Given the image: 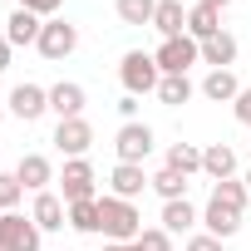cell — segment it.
<instances>
[{
  "label": "cell",
  "instance_id": "cell-1",
  "mask_svg": "<svg viewBox=\"0 0 251 251\" xmlns=\"http://www.w3.org/2000/svg\"><path fill=\"white\" fill-rule=\"evenodd\" d=\"M99 217H103V241H138L143 236V212L113 192H99Z\"/></svg>",
  "mask_w": 251,
  "mask_h": 251
},
{
  "label": "cell",
  "instance_id": "cell-2",
  "mask_svg": "<svg viewBox=\"0 0 251 251\" xmlns=\"http://www.w3.org/2000/svg\"><path fill=\"white\" fill-rule=\"evenodd\" d=\"M118 84H123V94H133V99L158 94L163 69H158L153 50H128V54H123V59H118Z\"/></svg>",
  "mask_w": 251,
  "mask_h": 251
},
{
  "label": "cell",
  "instance_id": "cell-3",
  "mask_svg": "<svg viewBox=\"0 0 251 251\" xmlns=\"http://www.w3.org/2000/svg\"><path fill=\"white\" fill-rule=\"evenodd\" d=\"M59 197H64V202H94V197H99V173H94L89 158H64Z\"/></svg>",
  "mask_w": 251,
  "mask_h": 251
},
{
  "label": "cell",
  "instance_id": "cell-4",
  "mask_svg": "<svg viewBox=\"0 0 251 251\" xmlns=\"http://www.w3.org/2000/svg\"><path fill=\"white\" fill-rule=\"evenodd\" d=\"M50 64H59V59H69L74 50H79V25H69L64 15H54V20H45V30H40V45H35Z\"/></svg>",
  "mask_w": 251,
  "mask_h": 251
},
{
  "label": "cell",
  "instance_id": "cell-5",
  "mask_svg": "<svg viewBox=\"0 0 251 251\" xmlns=\"http://www.w3.org/2000/svg\"><path fill=\"white\" fill-rule=\"evenodd\" d=\"M153 59H158L163 74H187L192 64H202V45H197L192 35H177V40H163V45L153 50Z\"/></svg>",
  "mask_w": 251,
  "mask_h": 251
},
{
  "label": "cell",
  "instance_id": "cell-6",
  "mask_svg": "<svg viewBox=\"0 0 251 251\" xmlns=\"http://www.w3.org/2000/svg\"><path fill=\"white\" fill-rule=\"evenodd\" d=\"M50 143H54L64 158H89V148H94V123H89V118H59Z\"/></svg>",
  "mask_w": 251,
  "mask_h": 251
},
{
  "label": "cell",
  "instance_id": "cell-7",
  "mask_svg": "<svg viewBox=\"0 0 251 251\" xmlns=\"http://www.w3.org/2000/svg\"><path fill=\"white\" fill-rule=\"evenodd\" d=\"M0 241H5L10 251H40V246H45V231L35 226V217L5 212V217H0Z\"/></svg>",
  "mask_w": 251,
  "mask_h": 251
},
{
  "label": "cell",
  "instance_id": "cell-8",
  "mask_svg": "<svg viewBox=\"0 0 251 251\" xmlns=\"http://www.w3.org/2000/svg\"><path fill=\"white\" fill-rule=\"evenodd\" d=\"M113 153H118V163H143L148 153H153V128L148 123H123V128L113 133Z\"/></svg>",
  "mask_w": 251,
  "mask_h": 251
},
{
  "label": "cell",
  "instance_id": "cell-9",
  "mask_svg": "<svg viewBox=\"0 0 251 251\" xmlns=\"http://www.w3.org/2000/svg\"><path fill=\"white\" fill-rule=\"evenodd\" d=\"M5 108L20 118V123H35V118H45L50 113V89H40V84H15L10 89V99H5Z\"/></svg>",
  "mask_w": 251,
  "mask_h": 251
},
{
  "label": "cell",
  "instance_id": "cell-10",
  "mask_svg": "<svg viewBox=\"0 0 251 251\" xmlns=\"http://www.w3.org/2000/svg\"><path fill=\"white\" fill-rule=\"evenodd\" d=\"M148 187H153V173H143V163H113V173H108V192L113 197L138 202Z\"/></svg>",
  "mask_w": 251,
  "mask_h": 251
},
{
  "label": "cell",
  "instance_id": "cell-11",
  "mask_svg": "<svg viewBox=\"0 0 251 251\" xmlns=\"http://www.w3.org/2000/svg\"><path fill=\"white\" fill-rule=\"evenodd\" d=\"M15 177H20L25 192H50V182H59V173H54V163H50L45 153H25V158L15 163Z\"/></svg>",
  "mask_w": 251,
  "mask_h": 251
},
{
  "label": "cell",
  "instance_id": "cell-12",
  "mask_svg": "<svg viewBox=\"0 0 251 251\" xmlns=\"http://www.w3.org/2000/svg\"><path fill=\"white\" fill-rule=\"evenodd\" d=\"M30 217H35L40 231H64V226H69V202H64L59 192H35Z\"/></svg>",
  "mask_w": 251,
  "mask_h": 251
},
{
  "label": "cell",
  "instance_id": "cell-13",
  "mask_svg": "<svg viewBox=\"0 0 251 251\" xmlns=\"http://www.w3.org/2000/svg\"><path fill=\"white\" fill-rule=\"evenodd\" d=\"M84 103H89L84 84H74V79L50 84V113H54V118H84Z\"/></svg>",
  "mask_w": 251,
  "mask_h": 251
},
{
  "label": "cell",
  "instance_id": "cell-14",
  "mask_svg": "<svg viewBox=\"0 0 251 251\" xmlns=\"http://www.w3.org/2000/svg\"><path fill=\"white\" fill-rule=\"evenodd\" d=\"M158 226H163V231H173V236H192V231H202V212H197L187 197H182V202H163Z\"/></svg>",
  "mask_w": 251,
  "mask_h": 251
},
{
  "label": "cell",
  "instance_id": "cell-15",
  "mask_svg": "<svg viewBox=\"0 0 251 251\" xmlns=\"http://www.w3.org/2000/svg\"><path fill=\"white\" fill-rule=\"evenodd\" d=\"M241 217H246V212L222 207V202H212V197H207V207H202V231H212L217 241H231V236L241 231Z\"/></svg>",
  "mask_w": 251,
  "mask_h": 251
},
{
  "label": "cell",
  "instance_id": "cell-16",
  "mask_svg": "<svg viewBox=\"0 0 251 251\" xmlns=\"http://www.w3.org/2000/svg\"><path fill=\"white\" fill-rule=\"evenodd\" d=\"M40 30H45V20H40V15H30L25 5H15L0 35H5V40H10L15 50H25V45H40Z\"/></svg>",
  "mask_w": 251,
  "mask_h": 251
},
{
  "label": "cell",
  "instance_id": "cell-17",
  "mask_svg": "<svg viewBox=\"0 0 251 251\" xmlns=\"http://www.w3.org/2000/svg\"><path fill=\"white\" fill-rule=\"evenodd\" d=\"M197 94H202V99H212V103H236L241 79H236L231 69H207V79L197 84Z\"/></svg>",
  "mask_w": 251,
  "mask_h": 251
},
{
  "label": "cell",
  "instance_id": "cell-18",
  "mask_svg": "<svg viewBox=\"0 0 251 251\" xmlns=\"http://www.w3.org/2000/svg\"><path fill=\"white\" fill-rule=\"evenodd\" d=\"M202 173H207L212 182L236 177V148H231V143H207V148H202Z\"/></svg>",
  "mask_w": 251,
  "mask_h": 251
},
{
  "label": "cell",
  "instance_id": "cell-19",
  "mask_svg": "<svg viewBox=\"0 0 251 251\" xmlns=\"http://www.w3.org/2000/svg\"><path fill=\"white\" fill-rule=\"evenodd\" d=\"M153 30H158L163 40L187 35V10H182V0H158V10H153Z\"/></svg>",
  "mask_w": 251,
  "mask_h": 251
},
{
  "label": "cell",
  "instance_id": "cell-20",
  "mask_svg": "<svg viewBox=\"0 0 251 251\" xmlns=\"http://www.w3.org/2000/svg\"><path fill=\"white\" fill-rule=\"evenodd\" d=\"M187 35L202 45V40H212V35H222V10H212V5H187Z\"/></svg>",
  "mask_w": 251,
  "mask_h": 251
},
{
  "label": "cell",
  "instance_id": "cell-21",
  "mask_svg": "<svg viewBox=\"0 0 251 251\" xmlns=\"http://www.w3.org/2000/svg\"><path fill=\"white\" fill-rule=\"evenodd\" d=\"M202 64H212V69H231L236 64V35H212V40H202Z\"/></svg>",
  "mask_w": 251,
  "mask_h": 251
},
{
  "label": "cell",
  "instance_id": "cell-22",
  "mask_svg": "<svg viewBox=\"0 0 251 251\" xmlns=\"http://www.w3.org/2000/svg\"><path fill=\"white\" fill-rule=\"evenodd\" d=\"M69 226L84 236H103V217H99V197L94 202H69Z\"/></svg>",
  "mask_w": 251,
  "mask_h": 251
},
{
  "label": "cell",
  "instance_id": "cell-23",
  "mask_svg": "<svg viewBox=\"0 0 251 251\" xmlns=\"http://www.w3.org/2000/svg\"><path fill=\"white\" fill-rule=\"evenodd\" d=\"M192 94H197V84H192L187 74H163V84H158V99H163L168 108H182Z\"/></svg>",
  "mask_w": 251,
  "mask_h": 251
},
{
  "label": "cell",
  "instance_id": "cell-24",
  "mask_svg": "<svg viewBox=\"0 0 251 251\" xmlns=\"http://www.w3.org/2000/svg\"><path fill=\"white\" fill-rule=\"evenodd\" d=\"M163 168H173V173L192 177V173H202V148H197V143H173V148H168V163H163Z\"/></svg>",
  "mask_w": 251,
  "mask_h": 251
},
{
  "label": "cell",
  "instance_id": "cell-25",
  "mask_svg": "<svg viewBox=\"0 0 251 251\" xmlns=\"http://www.w3.org/2000/svg\"><path fill=\"white\" fill-rule=\"evenodd\" d=\"M153 10H158V0H113V15L123 25H153Z\"/></svg>",
  "mask_w": 251,
  "mask_h": 251
},
{
  "label": "cell",
  "instance_id": "cell-26",
  "mask_svg": "<svg viewBox=\"0 0 251 251\" xmlns=\"http://www.w3.org/2000/svg\"><path fill=\"white\" fill-rule=\"evenodd\" d=\"M153 192H158L163 202H182V197H187V177L173 173V168H158V173H153Z\"/></svg>",
  "mask_w": 251,
  "mask_h": 251
},
{
  "label": "cell",
  "instance_id": "cell-27",
  "mask_svg": "<svg viewBox=\"0 0 251 251\" xmlns=\"http://www.w3.org/2000/svg\"><path fill=\"white\" fill-rule=\"evenodd\" d=\"M212 202H222V207H236V212H246L251 192H246V182H241V177H226V182H212Z\"/></svg>",
  "mask_w": 251,
  "mask_h": 251
},
{
  "label": "cell",
  "instance_id": "cell-28",
  "mask_svg": "<svg viewBox=\"0 0 251 251\" xmlns=\"http://www.w3.org/2000/svg\"><path fill=\"white\" fill-rule=\"evenodd\" d=\"M20 202H25L20 177L15 173H0V212H20Z\"/></svg>",
  "mask_w": 251,
  "mask_h": 251
},
{
  "label": "cell",
  "instance_id": "cell-29",
  "mask_svg": "<svg viewBox=\"0 0 251 251\" xmlns=\"http://www.w3.org/2000/svg\"><path fill=\"white\" fill-rule=\"evenodd\" d=\"M133 251H173V231H163V226H143V236L133 241Z\"/></svg>",
  "mask_w": 251,
  "mask_h": 251
},
{
  "label": "cell",
  "instance_id": "cell-30",
  "mask_svg": "<svg viewBox=\"0 0 251 251\" xmlns=\"http://www.w3.org/2000/svg\"><path fill=\"white\" fill-rule=\"evenodd\" d=\"M15 5H25V10H30V15H40V20H54L64 0H15Z\"/></svg>",
  "mask_w": 251,
  "mask_h": 251
},
{
  "label": "cell",
  "instance_id": "cell-31",
  "mask_svg": "<svg viewBox=\"0 0 251 251\" xmlns=\"http://www.w3.org/2000/svg\"><path fill=\"white\" fill-rule=\"evenodd\" d=\"M182 251H222V241H217V236H212V231H192V236H187V246H182Z\"/></svg>",
  "mask_w": 251,
  "mask_h": 251
},
{
  "label": "cell",
  "instance_id": "cell-32",
  "mask_svg": "<svg viewBox=\"0 0 251 251\" xmlns=\"http://www.w3.org/2000/svg\"><path fill=\"white\" fill-rule=\"evenodd\" d=\"M231 113H236V123H246V128H251V89H241V94H236Z\"/></svg>",
  "mask_w": 251,
  "mask_h": 251
},
{
  "label": "cell",
  "instance_id": "cell-33",
  "mask_svg": "<svg viewBox=\"0 0 251 251\" xmlns=\"http://www.w3.org/2000/svg\"><path fill=\"white\" fill-rule=\"evenodd\" d=\"M118 113H123V123H133V118H138V99L123 94V99H118Z\"/></svg>",
  "mask_w": 251,
  "mask_h": 251
},
{
  "label": "cell",
  "instance_id": "cell-34",
  "mask_svg": "<svg viewBox=\"0 0 251 251\" xmlns=\"http://www.w3.org/2000/svg\"><path fill=\"white\" fill-rule=\"evenodd\" d=\"M10 54H15V45H10L5 35H0V74H5V69H10Z\"/></svg>",
  "mask_w": 251,
  "mask_h": 251
},
{
  "label": "cell",
  "instance_id": "cell-35",
  "mask_svg": "<svg viewBox=\"0 0 251 251\" xmlns=\"http://www.w3.org/2000/svg\"><path fill=\"white\" fill-rule=\"evenodd\" d=\"M99 251H133V246H128V241H103Z\"/></svg>",
  "mask_w": 251,
  "mask_h": 251
},
{
  "label": "cell",
  "instance_id": "cell-36",
  "mask_svg": "<svg viewBox=\"0 0 251 251\" xmlns=\"http://www.w3.org/2000/svg\"><path fill=\"white\" fill-rule=\"evenodd\" d=\"M192 5H212V10H226L231 0H192Z\"/></svg>",
  "mask_w": 251,
  "mask_h": 251
},
{
  "label": "cell",
  "instance_id": "cell-37",
  "mask_svg": "<svg viewBox=\"0 0 251 251\" xmlns=\"http://www.w3.org/2000/svg\"><path fill=\"white\" fill-rule=\"evenodd\" d=\"M5 113H10V108H5V103H0V123H5Z\"/></svg>",
  "mask_w": 251,
  "mask_h": 251
},
{
  "label": "cell",
  "instance_id": "cell-38",
  "mask_svg": "<svg viewBox=\"0 0 251 251\" xmlns=\"http://www.w3.org/2000/svg\"><path fill=\"white\" fill-rule=\"evenodd\" d=\"M241 182H246V192H251V173H246V177H241Z\"/></svg>",
  "mask_w": 251,
  "mask_h": 251
},
{
  "label": "cell",
  "instance_id": "cell-39",
  "mask_svg": "<svg viewBox=\"0 0 251 251\" xmlns=\"http://www.w3.org/2000/svg\"><path fill=\"white\" fill-rule=\"evenodd\" d=\"M0 251H10V246H5V241H0Z\"/></svg>",
  "mask_w": 251,
  "mask_h": 251
},
{
  "label": "cell",
  "instance_id": "cell-40",
  "mask_svg": "<svg viewBox=\"0 0 251 251\" xmlns=\"http://www.w3.org/2000/svg\"><path fill=\"white\" fill-rule=\"evenodd\" d=\"M0 217H5V212H0Z\"/></svg>",
  "mask_w": 251,
  "mask_h": 251
}]
</instances>
